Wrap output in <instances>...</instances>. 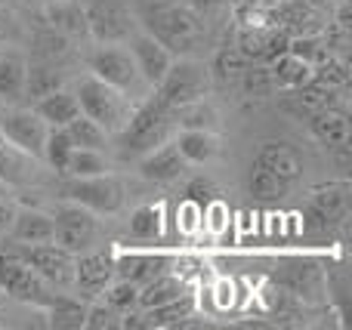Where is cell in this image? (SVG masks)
Here are the masks:
<instances>
[{
	"label": "cell",
	"mask_w": 352,
	"mask_h": 330,
	"mask_svg": "<svg viewBox=\"0 0 352 330\" xmlns=\"http://www.w3.org/2000/svg\"><path fill=\"white\" fill-rule=\"evenodd\" d=\"M142 31L155 37L161 47H167L173 56H186L204 37V25H201L198 12L188 6L176 3V0H164V3H148L142 12Z\"/></svg>",
	"instance_id": "cell-1"
},
{
	"label": "cell",
	"mask_w": 352,
	"mask_h": 330,
	"mask_svg": "<svg viewBox=\"0 0 352 330\" xmlns=\"http://www.w3.org/2000/svg\"><path fill=\"white\" fill-rule=\"evenodd\" d=\"M173 130V111L167 105H161L158 96L146 99L136 111H130L127 123L121 127V148L124 154H142V152H152L155 145L167 142Z\"/></svg>",
	"instance_id": "cell-2"
},
{
	"label": "cell",
	"mask_w": 352,
	"mask_h": 330,
	"mask_svg": "<svg viewBox=\"0 0 352 330\" xmlns=\"http://www.w3.org/2000/svg\"><path fill=\"white\" fill-rule=\"evenodd\" d=\"M74 96H78L80 115L96 121L105 133H121V127L130 117V102H127V96H124V90H118V86L105 84V80L90 74V78H84L78 84Z\"/></svg>",
	"instance_id": "cell-3"
},
{
	"label": "cell",
	"mask_w": 352,
	"mask_h": 330,
	"mask_svg": "<svg viewBox=\"0 0 352 330\" xmlns=\"http://www.w3.org/2000/svg\"><path fill=\"white\" fill-rule=\"evenodd\" d=\"M87 19V37L96 43H124L133 31H140L127 0H80Z\"/></svg>",
	"instance_id": "cell-4"
},
{
	"label": "cell",
	"mask_w": 352,
	"mask_h": 330,
	"mask_svg": "<svg viewBox=\"0 0 352 330\" xmlns=\"http://www.w3.org/2000/svg\"><path fill=\"white\" fill-rule=\"evenodd\" d=\"M207 86H210V78H207L204 65H198V62H192V59H179V62H170L167 74L161 78V84L155 86V96L161 99V105L176 111L188 102L204 99Z\"/></svg>",
	"instance_id": "cell-5"
},
{
	"label": "cell",
	"mask_w": 352,
	"mask_h": 330,
	"mask_svg": "<svg viewBox=\"0 0 352 330\" xmlns=\"http://www.w3.org/2000/svg\"><path fill=\"white\" fill-rule=\"evenodd\" d=\"M0 290L34 306H50L56 300V294H50V284L19 253H0Z\"/></svg>",
	"instance_id": "cell-6"
},
{
	"label": "cell",
	"mask_w": 352,
	"mask_h": 330,
	"mask_svg": "<svg viewBox=\"0 0 352 330\" xmlns=\"http://www.w3.org/2000/svg\"><path fill=\"white\" fill-rule=\"evenodd\" d=\"M62 198L93 210V213H118L124 204V189L121 182L109 179L105 173L102 176H84V179L72 176V182L62 185Z\"/></svg>",
	"instance_id": "cell-7"
},
{
	"label": "cell",
	"mask_w": 352,
	"mask_h": 330,
	"mask_svg": "<svg viewBox=\"0 0 352 330\" xmlns=\"http://www.w3.org/2000/svg\"><path fill=\"white\" fill-rule=\"evenodd\" d=\"M50 287H74V253L65 250L56 241L47 244H25V250L19 253Z\"/></svg>",
	"instance_id": "cell-8"
},
{
	"label": "cell",
	"mask_w": 352,
	"mask_h": 330,
	"mask_svg": "<svg viewBox=\"0 0 352 330\" xmlns=\"http://www.w3.org/2000/svg\"><path fill=\"white\" fill-rule=\"evenodd\" d=\"M96 216H93V210L80 207V204L68 201L62 204L59 210H56L53 216V241L56 244H62L65 250L72 253H80L87 250V247L96 241Z\"/></svg>",
	"instance_id": "cell-9"
},
{
	"label": "cell",
	"mask_w": 352,
	"mask_h": 330,
	"mask_svg": "<svg viewBox=\"0 0 352 330\" xmlns=\"http://www.w3.org/2000/svg\"><path fill=\"white\" fill-rule=\"evenodd\" d=\"M47 130L50 127L37 117L34 108H10L0 115V136H3L16 152H25L28 158H41L43 154Z\"/></svg>",
	"instance_id": "cell-10"
},
{
	"label": "cell",
	"mask_w": 352,
	"mask_h": 330,
	"mask_svg": "<svg viewBox=\"0 0 352 330\" xmlns=\"http://www.w3.org/2000/svg\"><path fill=\"white\" fill-rule=\"evenodd\" d=\"M87 65H90V74L105 84L118 86V90H130L140 78L136 71V62L127 49H121L118 43H99L90 56H87Z\"/></svg>",
	"instance_id": "cell-11"
},
{
	"label": "cell",
	"mask_w": 352,
	"mask_h": 330,
	"mask_svg": "<svg viewBox=\"0 0 352 330\" xmlns=\"http://www.w3.org/2000/svg\"><path fill=\"white\" fill-rule=\"evenodd\" d=\"M287 43H291V37H287L281 28H275V25H256V28H250V25H241L235 49L248 62L272 65V62L278 59L281 53H287Z\"/></svg>",
	"instance_id": "cell-12"
},
{
	"label": "cell",
	"mask_w": 352,
	"mask_h": 330,
	"mask_svg": "<svg viewBox=\"0 0 352 330\" xmlns=\"http://www.w3.org/2000/svg\"><path fill=\"white\" fill-rule=\"evenodd\" d=\"M130 56H133V62H136L140 78L146 80L148 86H158L173 62V53L167 47H161L148 31H133V34H130Z\"/></svg>",
	"instance_id": "cell-13"
},
{
	"label": "cell",
	"mask_w": 352,
	"mask_h": 330,
	"mask_svg": "<svg viewBox=\"0 0 352 330\" xmlns=\"http://www.w3.org/2000/svg\"><path fill=\"white\" fill-rule=\"evenodd\" d=\"M272 25L281 28L287 37H303V34H324V10H316L306 0H285V3L272 6Z\"/></svg>",
	"instance_id": "cell-14"
},
{
	"label": "cell",
	"mask_w": 352,
	"mask_h": 330,
	"mask_svg": "<svg viewBox=\"0 0 352 330\" xmlns=\"http://www.w3.org/2000/svg\"><path fill=\"white\" fill-rule=\"evenodd\" d=\"M188 170V161L179 154L176 142H161L140 161V173L152 182H173Z\"/></svg>",
	"instance_id": "cell-15"
},
{
	"label": "cell",
	"mask_w": 352,
	"mask_h": 330,
	"mask_svg": "<svg viewBox=\"0 0 352 330\" xmlns=\"http://www.w3.org/2000/svg\"><path fill=\"white\" fill-rule=\"evenodd\" d=\"M346 207H349L346 182H331V185H322V189L312 191L306 213L312 216L316 226L328 228V226H334V222H340L343 216H346Z\"/></svg>",
	"instance_id": "cell-16"
},
{
	"label": "cell",
	"mask_w": 352,
	"mask_h": 330,
	"mask_svg": "<svg viewBox=\"0 0 352 330\" xmlns=\"http://www.w3.org/2000/svg\"><path fill=\"white\" fill-rule=\"evenodd\" d=\"M256 164L272 170L275 176H281L285 182H297L303 176V158L294 145L287 142H263L256 152Z\"/></svg>",
	"instance_id": "cell-17"
},
{
	"label": "cell",
	"mask_w": 352,
	"mask_h": 330,
	"mask_svg": "<svg viewBox=\"0 0 352 330\" xmlns=\"http://www.w3.org/2000/svg\"><path fill=\"white\" fill-rule=\"evenodd\" d=\"M111 281H115V257H109V253L74 257V287L105 290Z\"/></svg>",
	"instance_id": "cell-18"
},
{
	"label": "cell",
	"mask_w": 352,
	"mask_h": 330,
	"mask_svg": "<svg viewBox=\"0 0 352 330\" xmlns=\"http://www.w3.org/2000/svg\"><path fill=\"white\" fill-rule=\"evenodd\" d=\"M309 133L322 145L343 148V145H349V117L340 108H318L309 117Z\"/></svg>",
	"instance_id": "cell-19"
},
{
	"label": "cell",
	"mask_w": 352,
	"mask_h": 330,
	"mask_svg": "<svg viewBox=\"0 0 352 330\" xmlns=\"http://www.w3.org/2000/svg\"><path fill=\"white\" fill-rule=\"evenodd\" d=\"M34 111L47 127H68V123L80 115V105H78V96L62 86V90L34 99Z\"/></svg>",
	"instance_id": "cell-20"
},
{
	"label": "cell",
	"mask_w": 352,
	"mask_h": 330,
	"mask_svg": "<svg viewBox=\"0 0 352 330\" xmlns=\"http://www.w3.org/2000/svg\"><path fill=\"white\" fill-rule=\"evenodd\" d=\"M43 16L47 25L56 28L65 37H87V19L80 10V0H56V3H43Z\"/></svg>",
	"instance_id": "cell-21"
},
{
	"label": "cell",
	"mask_w": 352,
	"mask_h": 330,
	"mask_svg": "<svg viewBox=\"0 0 352 330\" xmlns=\"http://www.w3.org/2000/svg\"><path fill=\"white\" fill-rule=\"evenodd\" d=\"M167 266L164 257H155V253H124V257L115 259V278H124V281L133 284H148L155 275H161Z\"/></svg>",
	"instance_id": "cell-22"
},
{
	"label": "cell",
	"mask_w": 352,
	"mask_h": 330,
	"mask_svg": "<svg viewBox=\"0 0 352 330\" xmlns=\"http://www.w3.org/2000/svg\"><path fill=\"white\" fill-rule=\"evenodd\" d=\"M10 238H16L19 244H47L53 241V216L41 213V210H19Z\"/></svg>",
	"instance_id": "cell-23"
},
{
	"label": "cell",
	"mask_w": 352,
	"mask_h": 330,
	"mask_svg": "<svg viewBox=\"0 0 352 330\" xmlns=\"http://www.w3.org/2000/svg\"><path fill=\"white\" fill-rule=\"evenodd\" d=\"M65 86V74H62L59 65H53V62H31L28 68H25V96L34 102V99L47 96V93H56Z\"/></svg>",
	"instance_id": "cell-24"
},
{
	"label": "cell",
	"mask_w": 352,
	"mask_h": 330,
	"mask_svg": "<svg viewBox=\"0 0 352 330\" xmlns=\"http://www.w3.org/2000/svg\"><path fill=\"white\" fill-rule=\"evenodd\" d=\"M25 68L28 62L16 53H0V99L19 105L25 99Z\"/></svg>",
	"instance_id": "cell-25"
},
{
	"label": "cell",
	"mask_w": 352,
	"mask_h": 330,
	"mask_svg": "<svg viewBox=\"0 0 352 330\" xmlns=\"http://www.w3.org/2000/svg\"><path fill=\"white\" fill-rule=\"evenodd\" d=\"M186 294V284H182V278L176 275H155L148 284H142L140 287V296H136V306L140 309H155V306H164V303L176 300V296Z\"/></svg>",
	"instance_id": "cell-26"
},
{
	"label": "cell",
	"mask_w": 352,
	"mask_h": 330,
	"mask_svg": "<svg viewBox=\"0 0 352 330\" xmlns=\"http://www.w3.org/2000/svg\"><path fill=\"white\" fill-rule=\"evenodd\" d=\"M192 312H195V296L182 294L176 300L164 303V306L142 309V318H146V327H176L186 325V318H192Z\"/></svg>",
	"instance_id": "cell-27"
},
{
	"label": "cell",
	"mask_w": 352,
	"mask_h": 330,
	"mask_svg": "<svg viewBox=\"0 0 352 330\" xmlns=\"http://www.w3.org/2000/svg\"><path fill=\"white\" fill-rule=\"evenodd\" d=\"M173 142L188 164H204V161H210L213 154L219 152L217 136H213L210 130H182Z\"/></svg>",
	"instance_id": "cell-28"
},
{
	"label": "cell",
	"mask_w": 352,
	"mask_h": 330,
	"mask_svg": "<svg viewBox=\"0 0 352 330\" xmlns=\"http://www.w3.org/2000/svg\"><path fill=\"white\" fill-rule=\"evenodd\" d=\"M68 53H72V37L59 34V31L50 28V25L34 31V37H31V56H34L37 62H53V65H59Z\"/></svg>",
	"instance_id": "cell-29"
},
{
	"label": "cell",
	"mask_w": 352,
	"mask_h": 330,
	"mask_svg": "<svg viewBox=\"0 0 352 330\" xmlns=\"http://www.w3.org/2000/svg\"><path fill=\"white\" fill-rule=\"evenodd\" d=\"M269 68H272L275 86H285V90H297V86H303L312 80V65L294 53H281Z\"/></svg>",
	"instance_id": "cell-30"
},
{
	"label": "cell",
	"mask_w": 352,
	"mask_h": 330,
	"mask_svg": "<svg viewBox=\"0 0 352 330\" xmlns=\"http://www.w3.org/2000/svg\"><path fill=\"white\" fill-rule=\"evenodd\" d=\"M68 176L74 179H84V176H102V173H109V161L102 158V152H96V148H78L74 145L72 158H68L65 170Z\"/></svg>",
	"instance_id": "cell-31"
},
{
	"label": "cell",
	"mask_w": 352,
	"mask_h": 330,
	"mask_svg": "<svg viewBox=\"0 0 352 330\" xmlns=\"http://www.w3.org/2000/svg\"><path fill=\"white\" fill-rule=\"evenodd\" d=\"M250 195L260 198V201H278V198L287 195V189H291V182H285L281 176H275L272 170H266V167L254 164V170H250Z\"/></svg>",
	"instance_id": "cell-32"
},
{
	"label": "cell",
	"mask_w": 352,
	"mask_h": 330,
	"mask_svg": "<svg viewBox=\"0 0 352 330\" xmlns=\"http://www.w3.org/2000/svg\"><path fill=\"white\" fill-rule=\"evenodd\" d=\"M164 228V210L158 204H146V207H136L130 213V235L140 241H152L161 235Z\"/></svg>",
	"instance_id": "cell-33"
},
{
	"label": "cell",
	"mask_w": 352,
	"mask_h": 330,
	"mask_svg": "<svg viewBox=\"0 0 352 330\" xmlns=\"http://www.w3.org/2000/svg\"><path fill=\"white\" fill-rule=\"evenodd\" d=\"M72 152H74V142H72V136L65 133V127H50L47 130V139H43V154L41 158L47 161L53 170H65V164H68V158H72Z\"/></svg>",
	"instance_id": "cell-34"
},
{
	"label": "cell",
	"mask_w": 352,
	"mask_h": 330,
	"mask_svg": "<svg viewBox=\"0 0 352 330\" xmlns=\"http://www.w3.org/2000/svg\"><path fill=\"white\" fill-rule=\"evenodd\" d=\"M65 133L72 136V142L78 148H96V152H102L105 148V139H109V133H105L102 127H99L96 121H90L87 115H78L72 123L65 127Z\"/></svg>",
	"instance_id": "cell-35"
},
{
	"label": "cell",
	"mask_w": 352,
	"mask_h": 330,
	"mask_svg": "<svg viewBox=\"0 0 352 330\" xmlns=\"http://www.w3.org/2000/svg\"><path fill=\"white\" fill-rule=\"evenodd\" d=\"M173 123H179L182 130H213L217 127V115H213L210 105H204V99H198V102H188L182 108H176Z\"/></svg>",
	"instance_id": "cell-36"
},
{
	"label": "cell",
	"mask_w": 352,
	"mask_h": 330,
	"mask_svg": "<svg viewBox=\"0 0 352 330\" xmlns=\"http://www.w3.org/2000/svg\"><path fill=\"white\" fill-rule=\"evenodd\" d=\"M312 80H316V84H322V86H331V90H346V84H349V65L331 53L328 59L318 62V65L312 68Z\"/></svg>",
	"instance_id": "cell-37"
},
{
	"label": "cell",
	"mask_w": 352,
	"mask_h": 330,
	"mask_svg": "<svg viewBox=\"0 0 352 330\" xmlns=\"http://www.w3.org/2000/svg\"><path fill=\"white\" fill-rule=\"evenodd\" d=\"M47 309H50V325L53 327H84V309L78 303L56 296Z\"/></svg>",
	"instance_id": "cell-38"
},
{
	"label": "cell",
	"mask_w": 352,
	"mask_h": 330,
	"mask_svg": "<svg viewBox=\"0 0 352 330\" xmlns=\"http://www.w3.org/2000/svg\"><path fill=\"white\" fill-rule=\"evenodd\" d=\"M136 296H140V284L124 281V278H118L115 284L105 287V303H109L111 309H118V312H130V309H136Z\"/></svg>",
	"instance_id": "cell-39"
},
{
	"label": "cell",
	"mask_w": 352,
	"mask_h": 330,
	"mask_svg": "<svg viewBox=\"0 0 352 330\" xmlns=\"http://www.w3.org/2000/svg\"><path fill=\"white\" fill-rule=\"evenodd\" d=\"M84 327L87 330H115V327H121V312L111 309L109 303L105 306H93L84 312Z\"/></svg>",
	"instance_id": "cell-40"
},
{
	"label": "cell",
	"mask_w": 352,
	"mask_h": 330,
	"mask_svg": "<svg viewBox=\"0 0 352 330\" xmlns=\"http://www.w3.org/2000/svg\"><path fill=\"white\" fill-rule=\"evenodd\" d=\"M248 65H250V62L244 59L235 47L217 53V59H213V71H217V78H241V71Z\"/></svg>",
	"instance_id": "cell-41"
},
{
	"label": "cell",
	"mask_w": 352,
	"mask_h": 330,
	"mask_svg": "<svg viewBox=\"0 0 352 330\" xmlns=\"http://www.w3.org/2000/svg\"><path fill=\"white\" fill-rule=\"evenodd\" d=\"M19 40H22V25H19L16 12L0 3V43H19Z\"/></svg>",
	"instance_id": "cell-42"
},
{
	"label": "cell",
	"mask_w": 352,
	"mask_h": 330,
	"mask_svg": "<svg viewBox=\"0 0 352 330\" xmlns=\"http://www.w3.org/2000/svg\"><path fill=\"white\" fill-rule=\"evenodd\" d=\"M186 195H188V201H195L198 207H207V204L213 201V195H217V185H213L210 179H192Z\"/></svg>",
	"instance_id": "cell-43"
},
{
	"label": "cell",
	"mask_w": 352,
	"mask_h": 330,
	"mask_svg": "<svg viewBox=\"0 0 352 330\" xmlns=\"http://www.w3.org/2000/svg\"><path fill=\"white\" fill-rule=\"evenodd\" d=\"M179 216H182V222H179L182 232L192 235V232H198V216H204V207H198L195 201H186L179 207Z\"/></svg>",
	"instance_id": "cell-44"
},
{
	"label": "cell",
	"mask_w": 352,
	"mask_h": 330,
	"mask_svg": "<svg viewBox=\"0 0 352 330\" xmlns=\"http://www.w3.org/2000/svg\"><path fill=\"white\" fill-rule=\"evenodd\" d=\"M19 207L10 201V198H0V235H10L12 228V220H16Z\"/></svg>",
	"instance_id": "cell-45"
},
{
	"label": "cell",
	"mask_w": 352,
	"mask_h": 330,
	"mask_svg": "<svg viewBox=\"0 0 352 330\" xmlns=\"http://www.w3.org/2000/svg\"><path fill=\"white\" fill-rule=\"evenodd\" d=\"M238 3H248V6H269V0H238Z\"/></svg>",
	"instance_id": "cell-46"
},
{
	"label": "cell",
	"mask_w": 352,
	"mask_h": 330,
	"mask_svg": "<svg viewBox=\"0 0 352 330\" xmlns=\"http://www.w3.org/2000/svg\"><path fill=\"white\" fill-rule=\"evenodd\" d=\"M6 195H10V185H6L3 179H0V198H6Z\"/></svg>",
	"instance_id": "cell-47"
},
{
	"label": "cell",
	"mask_w": 352,
	"mask_h": 330,
	"mask_svg": "<svg viewBox=\"0 0 352 330\" xmlns=\"http://www.w3.org/2000/svg\"><path fill=\"white\" fill-rule=\"evenodd\" d=\"M192 3H195V6H213L217 0H192Z\"/></svg>",
	"instance_id": "cell-48"
},
{
	"label": "cell",
	"mask_w": 352,
	"mask_h": 330,
	"mask_svg": "<svg viewBox=\"0 0 352 330\" xmlns=\"http://www.w3.org/2000/svg\"><path fill=\"white\" fill-rule=\"evenodd\" d=\"M19 3H25V6H43V0H19Z\"/></svg>",
	"instance_id": "cell-49"
},
{
	"label": "cell",
	"mask_w": 352,
	"mask_h": 330,
	"mask_svg": "<svg viewBox=\"0 0 352 330\" xmlns=\"http://www.w3.org/2000/svg\"><path fill=\"white\" fill-rule=\"evenodd\" d=\"M148 3H164V0H148Z\"/></svg>",
	"instance_id": "cell-50"
},
{
	"label": "cell",
	"mask_w": 352,
	"mask_h": 330,
	"mask_svg": "<svg viewBox=\"0 0 352 330\" xmlns=\"http://www.w3.org/2000/svg\"><path fill=\"white\" fill-rule=\"evenodd\" d=\"M43 3H56V0H43Z\"/></svg>",
	"instance_id": "cell-51"
},
{
	"label": "cell",
	"mask_w": 352,
	"mask_h": 330,
	"mask_svg": "<svg viewBox=\"0 0 352 330\" xmlns=\"http://www.w3.org/2000/svg\"><path fill=\"white\" fill-rule=\"evenodd\" d=\"M0 145H3V142H0Z\"/></svg>",
	"instance_id": "cell-52"
}]
</instances>
